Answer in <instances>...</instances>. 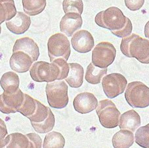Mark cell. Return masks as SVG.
<instances>
[{"label":"cell","mask_w":149,"mask_h":148,"mask_svg":"<svg viewBox=\"0 0 149 148\" xmlns=\"http://www.w3.org/2000/svg\"><path fill=\"white\" fill-rule=\"evenodd\" d=\"M72 46L76 51L87 53L91 51L94 47V39L89 32L85 30H79L71 39Z\"/></svg>","instance_id":"cell-12"},{"label":"cell","mask_w":149,"mask_h":148,"mask_svg":"<svg viewBox=\"0 0 149 148\" xmlns=\"http://www.w3.org/2000/svg\"><path fill=\"white\" fill-rule=\"evenodd\" d=\"M22 51L31 57L33 60L36 61L40 57V50L38 45L30 37H22L18 39L13 48V53Z\"/></svg>","instance_id":"cell-17"},{"label":"cell","mask_w":149,"mask_h":148,"mask_svg":"<svg viewBox=\"0 0 149 148\" xmlns=\"http://www.w3.org/2000/svg\"><path fill=\"white\" fill-rule=\"evenodd\" d=\"M65 139L60 132H51L46 135L43 148H64Z\"/></svg>","instance_id":"cell-25"},{"label":"cell","mask_w":149,"mask_h":148,"mask_svg":"<svg viewBox=\"0 0 149 148\" xmlns=\"http://www.w3.org/2000/svg\"><path fill=\"white\" fill-rule=\"evenodd\" d=\"M31 19L28 15L22 12H18L16 16L6 22V26L10 32L15 34H23L29 29Z\"/></svg>","instance_id":"cell-16"},{"label":"cell","mask_w":149,"mask_h":148,"mask_svg":"<svg viewBox=\"0 0 149 148\" xmlns=\"http://www.w3.org/2000/svg\"><path fill=\"white\" fill-rule=\"evenodd\" d=\"M127 81L120 73H114L102 78V86L104 93L109 98H114L125 91Z\"/></svg>","instance_id":"cell-10"},{"label":"cell","mask_w":149,"mask_h":148,"mask_svg":"<svg viewBox=\"0 0 149 148\" xmlns=\"http://www.w3.org/2000/svg\"><path fill=\"white\" fill-rule=\"evenodd\" d=\"M83 24V20L81 15L77 12H68L66 13L60 22L61 32L66 36L71 37L76 32L81 28Z\"/></svg>","instance_id":"cell-14"},{"label":"cell","mask_w":149,"mask_h":148,"mask_svg":"<svg viewBox=\"0 0 149 148\" xmlns=\"http://www.w3.org/2000/svg\"><path fill=\"white\" fill-rule=\"evenodd\" d=\"M135 142L143 148H149V123L136 131Z\"/></svg>","instance_id":"cell-27"},{"label":"cell","mask_w":149,"mask_h":148,"mask_svg":"<svg viewBox=\"0 0 149 148\" xmlns=\"http://www.w3.org/2000/svg\"><path fill=\"white\" fill-rule=\"evenodd\" d=\"M63 7L65 14L74 12L81 15L84 10V4L82 0H64Z\"/></svg>","instance_id":"cell-28"},{"label":"cell","mask_w":149,"mask_h":148,"mask_svg":"<svg viewBox=\"0 0 149 148\" xmlns=\"http://www.w3.org/2000/svg\"><path fill=\"white\" fill-rule=\"evenodd\" d=\"M24 100V94L20 89L15 93L3 92L0 96V110L6 114L18 112Z\"/></svg>","instance_id":"cell-11"},{"label":"cell","mask_w":149,"mask_h":148,"mask_svg":"<svg viewBox=\"0 0 149 148\" xmlns=\"http://www.w3.org/2000/svg\"><path fill=\"white\" fill-rule=\"evenodd\" d=\"M17 14L13 0H0V23L9 21Z\"/></svg>","instance_id":"cell-22"},{"label":"cell","mask_w":149,"mask_h":148,"mask_svg":"<svg viewBox=\"0 0 149 148\" xmlns=\"http://www.w3.org/2000/svg\"><path fill=\"white\" fill-rule=\"evenodd\" d=\"M34 61L30 56L22 51L13 53L10 58V67L18 73H25L29 71Z\"/></svg>","instance_id":"cell-15"},{"label":"cell","mask_w":149,"mask_h":148,"mask_svg":"<svg viewBox=\"0 0 149 148\" xmlns=\"http://www.w3.org/2000/svg\"><path fill=\"white\" fill-rule=\"evenodd\" d=\"M75 110L81 114L90 113L98 107V101L94 94L82 93L77 95L73 102Z\"/></svg>","instance_id":"cell-13"},{"label":"cell","mask_w":149,"mask_h":148,"mask_svg":"<svg viewBox=\"0 0 149 148\" xmlns=\"http://www.w3.org/2000/svg\"><path fill=\"white\" fill-rule=\"evenodd\" d=\"M129 19L119 8L111 7L99 12L95 18V21L99 26L110 30L120 31L126 26Z\"/></svg>","instance_id":"cell-2"},{"label":"cell","mask_w":149,"mask_h":148,"mask_svg":"<svg viewBox=\"0 0 149 148\" xmlns=\"http://www.w3.org/2000/svg\"><path fill=\"white\" fill-rule=\"evenodd\" d=\"M48 55L51 62L62 58L67 61L70 55V41L65 35L57 33L49 37L47 43Z\"/></svg>","instance_id":"cell-7"},{"label":"cell","mask_w":149,"mask_h":148,"mask_svg":"<svg viewBox=\"0 0 149 148\" xmlns=\"http://www.w3.org/2000/svg\"><path fill=\"white\" fill-rule=\"evenodd\" d=\"M107 73V68H100L90 63L87 68L86 73V80L89 83L96 85L101 83L102 78Z\"/></svg>","instance_id":"cell-23"},{"label":"cell","mask_w":149,"mask_h":148,"mask_svg":"<svg viewBox=\"0 0 149 148\" xmlns=\"http://www.w3.org/2000/svg\"><path fill=\"white\" fill-rule=\"evenodd\" d=\"M24 12L29 16L39 15L46 6V0H22Z\"/></svg>","instance_id":"cell-24"},{"label":"cell","mask_w":149,"mask_h":148,"mask_svg":"<svg viewBox=\"0 0 149 148\" xmlns=\"http://www.w3.org/2000/svg\"><path fill=\"white\" fill-rule=\"evenodd\" d=\"M53 62H55L56 64H57L59 69H60L61 73L58 81H61L67 77L69 71H70V66H69V64L66 62V60L64 58H59L54 60Z\"/></svg>","instance_id":"cell-30"},{"label":"cell","mask_w":149,"mask_h":148,"mask_svg":"<svg viewBox=\"0 0 149 148\" xmlns=\"http://www.w3.org/2000/svg\"><path fill=\"white\" fill-rule=\"evenodd\" d=\"M112 142L114 148H129L134 143V135L132 131L121 130L113 136Z\"/></svg>","instance_id":"cell-20"},{"label":"cell","mask_w":149,"mask_h":148,"mask_svg":"<svg viewBox=\"0 0 149 148\" xmlns=\"http://www.w3.org/2000/svg\"><path fill=\"white\" fill-rule=\"evenodd\" d=\"M120 49L125 57L135 58L143 64H149V40L135 34L123 38Z\"/></svg>","instance_id":"cell-1"},{"label":"cell","mask_w":149,"mask_h":148,"mask_svg":"<svg viewBox=\"0 0 149 148\" xmlns=\"http://www.w3.org/2000/svg\"><path fill=\"white\" fill-rule=\"evenodd\" d=\"M19 77L13 71L5 73L1 78V86L4 92L7 93H15L19 90Z\"/></svg>","instance_id":"cell-21"},{"label":"cell","mask_w":149,"mask_h":148,"mask_svg":"<svg viewBox=\"0 0 149 148\" xmlns=\"http://www.w3.org/2000/svg\"><path fill=\"white\" fill-rule=\"evenodd\" d=\"M96 112L101 125L104 128L114 129L119 124L121 114L111 100L106 99L100 101Z\"/></svg>","instance_id":"cell-6"},{"label":"cell","mask_w":149,"mask_h":148,"mask_svg":"<svg viewBox=\"0 0 149 148\" xmlns=\"http://www.w3.org/2000/svg\"><path fill=\"white\" fill-rule=\"evenodd\" d=\"M38 100L24 94V100L18 112L29 119L36 111L38 106Z\"/></svg>","instance_id":"cell-26"},{"label":"cell","mask_w":149,"mask_h":148,"mask_svg":"<svg viewBox=\"0 0 149 148\" xmlns=\"http://www.w3.org/2000/svg\"><path fill=\"white\" fill-rule=\"evenodd\" d=\"M60 69L54 62L48 63L44 61L35 62L30 68V74L36 82L51 83L59 80Z\"/></svg>","instance_id":"cell-5"},{"label":"cell","mask_w":149,"mask_h":148,"mask_svg":"<svg viewBox=\"0 0 149 148\" xmlns=\"http://www.w3.org/2000/svg\"><path fill=\"white\" fill-rule=\"evenodd\" d=\"M45 92L50 107L56 109H62L67 106L69 100L68 85L64 81L47 83Z\"/></svg>","instance_id":"cell-4"},{"label":"cell","mask_w":149,"mask_h":148,"mask_svg":"<svg viewBox=\"0 0 149 148\" xmlns=\"http://www.w3.org/2000/svg\"><path fill=\"white\" fill-rule=\"evenodd\" d=\"M145 35L146 38L149 39V21L147 22L145 26Z\"/></svg>","instance_id":"cell-33"},{"label":"cell","mask_w":149,"mask_h":148,"mask_svg":"<svg viewBox=\"0 0 149 148\" xmlns=\"http://www.w3.org/2000/svg\"><path fill=\"white\" fill-rule=\"evenodd\" d=\"M145 3V0H125V4L131 11L139 10Z\"/></svg>","instance_id":"cell-32"},{"label":"cell","mask_w":149,"mask_h":148,"mask_svg":"<svg viewBox=\"0 0 149 148\" xmlns=\"http://www.w3.org/2000/svg\"><path fill=\"white\" fill-rule=\"evenodd\" d=\"M55 116L53 112L51 111V113L49 116L48 118L45 120V121L40 124H32L33 128L38 133L41 134H44V133H48L51 131H52L54 125H55Z\"/></svg>","instance_id":"cell-29"},{"label":"cell","mask_w":149,"mask_h":148,"mask_svg":"<svg viewBox=\"0 0 149 148\" xmlns=\"http://www.w3.org/2000/svg\"><path fill=\"white\" fill-rule=\"evenodd\" d=\"M116 55V50L112 43L101 42L92 52V63L100 68H107L114 61Z\"/></svg>","instance_id":"cell-8"},{"label":"cell","mask_w":149,"mask_h":148,"mask_svg":"<svg viewBox=\"0 0 149 148\" xmlns=\"http://www.w3.org/2000/svg\"><path fill=\"white\" fill-rule=\"evenodd\" d=\"M132 30H133L132 23L131 22V20L129 19L127 21L126 26H125L122 30H120V31H115V32H111L112 34L116 35V36H117L118 37L124 38L131 35V34H132Z\"/></svg>","instance_id":"cell-31"},{"label":"cell","mask_w":149,"mask_h":148,"mask_svg":"<svg viewBox=\"0 0 149 148\" xmlns=\"http://www.w3.org/2000/svg\"><path fill=\"white\" fill-rule=\"evenodd\" d=\"M6 144L7 148H42V140L36 133L15 132L6 136Z\"/></svg>","instance_id":"cell-9"},{"label":"cell","mask_w":149,"mask_h":148,"mask_svg":"<svg viewBox=\"0 0 149 148\" xmlns=\"http://www.w3.org/2000/svg\"><path fill=\"white\" fill-rule=\"evenodd\" d=\"M70 71L68 77L65 79L72 88H79L84 82V68L78 63H69Z\"/></svg>","instance_id":"cell-19"},{"label":"cell","mask_w":149,"mask_h":148,"mask_svg":"<svg viewBox=\"0 0 149 148\" xmlns=\"http://www.w3.org/2000/svg\"><path fill=\"white\" fill-rule=\"evenodd\" d=\"M125 98L132 108H146L149 106V88L140 81L130 83L127 86Z\"/></svg>","instance_id":"cell-3"},{"label":"cell","mask_w":149,"mask_h":148,"mask_svg":"<svg viewBox=\"0 0 149 148\" xmlns=\"http://www.w3.org/2000/svg\"><path fill=\"white\" fill-rule=\"evenodd\" d=\"M140 125L141 117L133 109L125 112L120 116L119 127L121 130H127L134 132Z\"/></svg>","instance_id":"cell-18"}]
</instances>
